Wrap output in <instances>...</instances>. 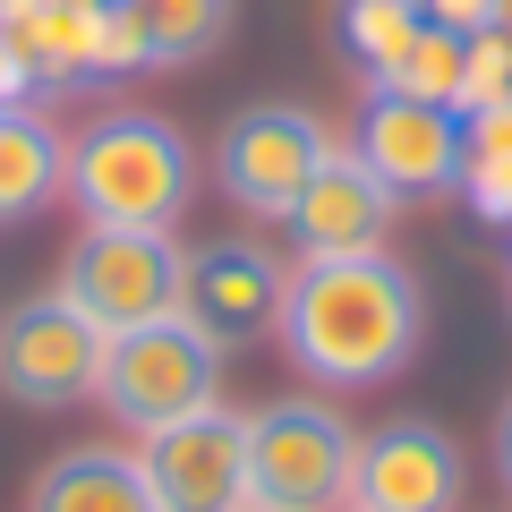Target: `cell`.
I'll use <instances>...</instances> for the list:
<instances>
[{
    "label": "cell",
    "mask_w": 512,
    "mask_h": 512,
    "mask_svg": "<svg viewBox=\"0 0 512 512\" xmlns=\"http://www.w3.org/2000/svg\"><path fill=\"white\" fill-rule=\"evenodd\" d=\"M504 26H512V9H504Z\"/></svg>",
    "instance_id": "obj_26"
},
{
    "label": "cell",
    "mask_w": 512,
    "mask_h": 512,
    "mask_svg": "<svg viewBox=\"0 0 512 512\" xmlns=\"http://www.w3.org/2000/svg\"><path fill=\"white\" fill-rule=\"evenodd\" d=\"M137 461H146L163 512H239L248 504V419L222 402L137 436Z\"/></svg>",
    "instance_id": "obj_9"
},
{
    "label": "cell",
    "mask_w": 512,
    "mask_h": 512,
    "mask_svg": "<svg viewBox=\"0 0 512 512\" xmlns=\"http://www.w3.org/2000/svg\"><path fill=\"white\" fill-rule=\"evenodd\" d=\"M282 350L308 384L359 393V384L402 376L427 342V291L393 248L359 256H299L291 299H282Z\"/></svg>",
    "instance_id": "obj_1"
},
{
    "label": "cell",
    "mask_w": 512,
    "mask_h": 512,
    "mask_svg": "<svg viewBox=\"0 0 512 512\" xmlns=\"http://www.w3.org/2000/svg\"><path fill=\"white\" fill-rule=\"evenodd\" d=\"M419 0H342V52L359 60L367 77H393V60L410 52V43H419Z\"/></svg>",
    "instance_id": "obj_18"
},
{
    "label": "cell",
    "mask_w": 512,
    "mask_h": 512,
    "mask_svg": "<svg viewBox=\"0 0 512 512\" xmlns=\"http://www.w3.org/2000/svg\"><path fill=\"white\" fill-rule=\"evenodd\" d=\"M26 512H163L154 504V478L137 453L120 444H69L35 470V495Z\"/></svg>",
    "instance_id": "obj_13"
},
{
    "label": "cell",
    "mask_w": 512,
    "mask_h": 512,
    "mask_svg": "<svg viewBox=\"0 0 512 512\" xmlns=\"http://www.w3.org/2000/svg\"><path fill=\"white\" fill-rule=\"evenodd\" d=\"M69 188V137L35 103L0 111V222H26Z\"/></svg>",
    "instance_id": "obj_15"
},
{
    "label": "cell",
    "mask_w": 512,
    "mask_h": 512,
    "mask_svg": "<svg viewBox=\"0 0 512 512\" xmlns=\"http://www.w3.org/2000/svg\"><path fill=\"white\" fill-rule=\"evenodd\" d=\"M222 359H231V350H214L188 316H154V325H128V333L103 342L94 402H103L128 436H154V427L222 402Z\"/></svg>",
    "instance_id": "obj_4"
},
{
    "label": "cell",
    "mask_w": 512,
    "mask_h": 512,
    "mask_svg": "<svg viewBox=\"0 0 512 512\" xmlns=\"http://www.w3.org/2000/svg\"><path fill=\"white\" fill-rule=\"evenodd\" d=\"M86 9H94V0H86Z\"/></svg>",
    "instance_id": "obj_28"
},
{
    "label": "cell",
    "mask_w": 512,
    "mask_h": 512,
    "mask_svg": "<svg viewBox=\"0 0 512 512\" xmlns=\"http://www.w3.org/2000/svg\"><path fill=\"white\" fill-rule=\"evenodd\" d=\"M333 154V128L299 103H248L222 128V197L256 222H291V205L308 197L316 163Z\"/></svg>",
    "instance_id": "obj_6"
},
{
    "label": "cell",
    "mask_w": 512,
    "mask_h": 512,
    "mask_svg": "<svg viewBox=\"0 0 512 512\" xmlns=\"http://www.w3.org/2000/svg\"><path fill=\"white\" fill-rule=\"evenodd\" d=\"M512 0H419L427 26H453V35H487V26H504Z\"/></svg>",
    "instance_id": "obj_22"
},
{
    "label": "cell",
    "mask_w": 512,
    "mask_h": 512,
    "mask_svg": "<svg viewBox=\"0 0 512 512\" xmlns=\"http://www.w3.org/2000/svg\"><path fill=\"white\" fill-rule=\"evenodd\" d=\"M470 461H461L453 427L436 419H393L376 436H359V470H350L342 512H461Z\"/></svg>",
    "instance_id": "obj_10"
},
{
    "label": "cell",
    "mask_w": 512,
    "mask_h": 512,
    "mask_svg": "<svg viewBox=\"0 0 512 512\" xmlns=\"http://www.w3.org/2000/svg\"><path fill=\"white\" fill-rule=\"evenodd\" d=\"M77 222H111V231H171L197 197V154L163 111H103L86 137H69V188Z\"/></svg>",
    "instance_id": "obj_2"
},
{
    "label": "cell",
    "mask_w": 512,
    "mask_h": 512,
    "mask_svg": "<svg viewBox=\"0 0 512 512\" xmlns=\"http://www.w3.org/2000/svg\"><path fill=\"white\" fill-rule=\"evenodd\" d=\"M282 299L291 274L265 239H197L180 265V316L205 333L214 350H256L282 333Z\"/></svg>",
    "instance_id": "obj_8"
},
{
    "label": "cell",
    "mask_w": 512,
    "mask_h": 512,
    "mask_svg": "<svg viewBox=\"0 0 512 512\" xmlns=\"http://www.w3.org/2000/svg\"><path fill=\"white\" fill-rule=\"evenodd\" d=\"M461 43H470V35H453V26H419V43L393 60V77H384V86H393V94H419V103L461 111Z\"/></svg>",
    "instance_id": "obj_19"
},
{
    "label": "cell",
    "mask_w": 512,
    "mask_h": 512,
    "mask_svg": "<svg viewBox=\"0 0 512 512\" xmlns=\"http://www.w3.org/2000/svg\"><path fill=\"white\" fill-rule=\"evenodd\" d=\"M239 512H265V504H239Z\"/></svg>",
    "instance_id": "obj_25"
},
{
    "label": "cell",
    "mask_w": 512,
    "mask_h": 512,
    "mask_svg": "<svg viewBox=\"0 0 512 512\" xmlns=\"http://www.w3.org/2000/svg\"><path fill=\"white\" fill-rule=\"evenodd\" d=\"M504 231H512V222H504Z\"/></svg>",
    "instance_id": "obj_27"
},
{
    "label": "cell",
    "mask_w": 512,
    "mask_h": 512,
    "mask_svg": "<svg viewBox=\"0 0 512 512\" xmlns=\"http://www.w3.org/2000/svg\"><path fill=\"white\" fill-rule=\"evenodd\" d=\"M461 111L444 103H419V94H393V86H367V111H359V154L393 197H453L461 188Z\"/></svg>",
    "instance_id": "obj_11"
},
{
    "label": "cell",
    "mask_w": 512,
    "mask_h": 512,
    "mask_svg": "<svg viewBox=\"0 0 512 512\" xmlns=\"http://www.w3.org/2000/svg\"><path fill=\"white\" fill-rule=\"evenodd\" d=\"M461 197L478 205V222H512V103L470 111L461 120Z\"/></svg>",
    "instance_id": "obj_17"
},
{
    "label": "cell",
    "mask_w": 512,
    "mask_h": 512,
    "mask_svg": "<svg viewBox=\"0 0 512 512\" xmlns=\"http://www.w3.org/2000/svg\"><path fill=\"white\" fill-rule=\"evenodd\" d=\"M26 94H43V86L26 77V60L9 52V43H0V111H9V103H26Z\"/></svg>",
    "instance_id": "obj_23"
},
{
    "label": "cell",
    "mask_w": 512,
    "mask_h": 512,
    "mask_svg": "<svg viewBox=\"0 0 512 512\" xmlns=\"http://www.w3.org/2000/svg\"><path fill=\"white\" fill-rule=\"evenodd\" d=\"M0 43L26 60L43 94L94 77V9L86 0H0Z\"/></svg>",
    "instance_id": "obj_14"
},
{
    "label": "cell",
    "mask_w": 512,
    "mask_h": 512,
    "mask_svg": "<svg viewBox=\"0 0 512 512\" xmlns=\"http://www.w3.org/2000/svg\"><path fill=\"white\" fill-rule=\"evenodd\" d=\"M120 9L137 18L146 60H163V69H188L231 35V0H120Z\"/></svg>",
    "instance_id": "obj_16"
},
{
    "label": "cell",
    "mask_w": 512,
    "mask_h": 512,
    "mask_svg": "<svg viewBox=\"0 0 512 512\" xmlns=\"http://www.w3.org/2000/svg\"><path fill=\"white\" fill-rule=\"evenodd\" d=\"M120 69H146V35L120 0H94V77H120Z\"/></svg>",
    "instance_id": "obj_21"
},
{
    "label": "cell",
    "mask_w": 512,
    "mask_h": 512,
    "mask_svg": "<svg viewBox=\"0 0 512 512\" xmlns=\"http://www.w3.org/2000/svg\"><path fill=\"white\" fill-rule=\"evenodd\" d=\"M103 325L69 308L60 291L43 299H18V308L0 316V393L26 410H77L94 402V384H103Z\"/></svg>",
    "instance_id": "obj_7"
},
{
    "label": "cell",
    "mask_w": 512,
    "mask_h": 512,
    "mask_svg": "<svg viewBox=\"0 0 512 512\" xmlns=\"http://www.w3.org/2000/svg\"><path fill=\"white\" fill-rule=\"evenodd\" d=\"M359 470V427L316 393L248 410V504L265 512H342Z\"/></svg>",
    "instance_id": "obj_3"
},
{
    "label": "cell",
    "mask_w": 512,
    "mask_h": 512,
    "mask_svg": "<svg viewBox=\"0 0 512 512\" xmlns=\"http://www.w3.org/2000/svg\"><path fill=\"white\" fill-rule=\"evenodd\" d=\"M495 470H504V487H512V402L495 410Z\"/></svg>",
    "instance_id": "obj_24"
},
{
    "label": "cell",
    "mask_w": 512,
    "mask_h": 512,
    "mask_svg": "<svg viewBox=\"0 0 512 512\" xmlns=\"http://www.w3.org/2000/svg\"><path fill=\"white\" fill-rule=\"evenodd\" d=\"M495 103H512V26H487L461 43V120Z\"/></svg>",
    "instance_id": "obj_20"
},
{
    "label": "cell",
    "mask_w": 512,
    "mask_h": 512,
    "mask_svg": "<svg viewBox=\"0 0 512 512\" xmlns=\"http://www.w3.org/2000/svg\"><path fill=\"white\" fill-rule=\"evenodd\" d=\"M393 214H402V197L367 171L359 146L333 137V154L316 163L308 197L291 205V239H299V256H359V248H384L393 239Z\"/></svg>",
    "instance_id": "obj_12"
},
{
    "label": "cell",
    "mask_w": 512,
    "mask_h": 512,
    "mask_svg": "<svg viewBox=\"0 0 512 512\" xmlns=\"http://www.w3.org/2000/svg\"><path fill=\"white\" fill-rule=\"evenodd\" d=\"M180 265L188 248L171 231H111V222H86L69 239V265H60V299H69L86 325L128 333L154 325V316H180Z\"/></svg>",
    "instance_id": "obj_5"
}]
</instances>
